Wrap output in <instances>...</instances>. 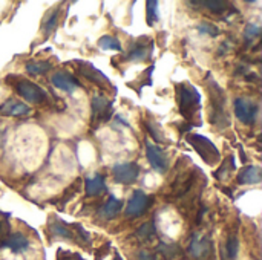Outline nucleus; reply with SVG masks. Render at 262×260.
<instances>
[{"instance_id":"8","label":"nucleus","mask_w":262,"mask_h":260,"mask_svg":"<svg viewBox=\"0 0 262 260\" xmlns=\"http://www.w3.org/2000/svg\"><path fill=\"white\" fill-rule=\"evenodd\" d=\"M149 204H150V198L144 192L135 190L134 195H132V198H130V201L127 202L126 215L127 216H132V218L140 216V215H143L147 210Z\"/></svg>"},{"instance_id":"11","label":"nucleus","mask_w":262,"mask_h":260,"mask_svg":"<svg viewBox=\"0 0 262 260\" xmlns=\"http://www.w3.org/2000/svg\"><path fill=\"white\" fill-rule=\"evenodd\" d=\"M52 83L55 87H58L60 90H64V92H74L78 86V83L75 81V78L64 72V70H58L52 75Z\"/></svg>"},{"instance_id":"24","label":"nucleus","mask_w":262,"mask_h":260,"mask_svg":"<svg viewBox=\"0 0 262 260\" xmlns=\"http://www.w3.org/2000/svg\"><path fill=\"white\" fill-rule=\"evenodd\" d=\"M196 28H198V31H200L201 34H207V35H212V37H215V35L220 34V29H218L213 23H209V21H203V23H200Z\"/></svg>"},{"instance_id":"4","label":"nucleus","mask_w":262,"mask_h":260,"mask_svg":"<svg viewBox=\"0 0 262 260\" xmlns=\"http://www.w3.org/2000/svg\"><path fill=\"white\" fill-rule=\"evenodd\" d=\"M189 254L193 260H210L213 254V242L203 233H195L189 244Z\"/></svg>"},{"instance_id":"6","label":"nucleus","mask_w":262,"mask_h":260,"mask_svg":"<svg viewBox=\"0 0 262 260\" xmlns=\"http://www.w3.org/2000/svg\"><path fill=\"white\" fill-rule=\"evenodd\" d=\"M114 178L117 182L120 184H132L137 181L138 175H140V167L135 162H123V164H117L112 169Z\"/></svg>"},{"instance_id":"25","label":"nucleus","mask_w":262,"mask_h":260,"mask_svg":"<svg viewBox=\"0 0 262 260\" xmlns=\"http://www.w3.org/2000/svg\"><path fill=\"white\" fill-rule=\"evenodd\" d=\"M52 233L55 234V236H61V238H68V239H72L74 236H72V233H71V230L69 228H66V225H63L61 222H55L54 225H52Z\"/></svg>"},{"instance_id":"21","label":"nucleus","mask_w":262,"mask_h":260,"mask_svg":"<svg viewBox=\"0 0 262 260\" xmlns=\"http://www.w3.org/2000/svg\"><path fill=\"white\" fill-rule=\"evenodd\" d=\"M155 236V225L154 222H146L140 227V230L137 231V238L140 241H150Z\"/></svg>"},{"instance_id":"1","label":"nucleus","mask_w":262,"mask_h":260,"mask_svg":"<svg viewBox=\"0 0 262 260\" xmlns=\"http://www.w3.org/2000/svg\"><path fill=\"white\" fill-rule=\"evenodd\" d=\"M210 89H212V124L216 127H226L229 124V115L226 112V98L223 93V89L216 84L215 80H210Z\"/></svg>"},{"instance_id":"12","label":"nucleus","mask_w":262,"mask_h":260,"mask_svg":"<svg viewBox=\"0 0 262 260\" xmlns=\"http://www.w3.org/2000/svg\"><path fill=\"white\" fill-rule=\"evenodd\" d=\"M261 182V169L258 166H249L243 169L238 175V184L241 185H252Z\"/></svg>"},{"instance_id":"22","label":"nucleus","mask_w":262,"mask_h":260,"mask_svg":"<svg viewBox=\"0 0 262 260\" xmlns=\"http://www.w3.org/2000/svg\"><path fill=\"white\" fill-rule=\"evenodd\" d=\"M158 251L166 257V259H177L178 256H181V251L177 245H169V244H160L158 245Z\"/></svg>"},{"instance_id":"15","label":"nucleus","mask_w":262,"mask_h":260,"mask_svg":"<svg viewBox=\"0 0 262 260\" xmlns=\"http://www.w3.org/2000/svg\"><path fill=\"white\" fill-rule=\"evenodd\" d=\"M106 190L107 188H106L103 176L94 175V176H89L86 179V195L88 196H98V195L104 193Z\"/></svg>"},{"instance_id":"2","label":"nucleus","mask_w":262,"mask_h":260,"mask_svg":"<svg viewBox=\"0 0 262 260\" xmlns=\"http://www.w3.org/2000/svg\"><path fill=\"white\" fill-rule=\"evenodd\" d=\"M187 141L190 143V146L196 150V153L210 166L216 164L220 161V150L215 147V144L207 139L206 136H201V135H189L187 136Z\"/></svg>"},{"instance_id":"31","label":"nucleus","mask_w":262,"mask_h":260,"mask_svg":"<svg viewBox=\"0 0 262 260\" xmlns=\"http://www.w3.org/2000/svg\"><path fill=\"white\" fill-rule=\"evenodd\" d=\"M5 231H6V228H5V222H0V236H2Z\"/></svg>"},{"instance_id":"28","label":"nucleus","mask_w":262,"mask_h":260,"mask_svg":"<svg viewBox=\"0 0 262 260\" xmlns=\"http://www.w3.org/2000/svg\"><path fill=\"white\" fill-rule=\"evenodd\" d=\"M57 18H58V11H54V12L51 14V18L45 21L46 34H51V32H52V29H54V28H55V25H57Z\"/></svg>"},{"instance_id":"18","label":"nucleus","mask_w":262,"mask_h":260,"mask_svg":"<svg viewBox=\"0 0 262 260\" xmlns=\"http://www.w3.org/2000/svg\"><path fill=\"white\" fill-rule=\"evenodd\" d=\"M190 5H200V6H204L207 8L209 11L215 12V14H220V12H224L227 9V3L223 2V0H203V2H190Z\"/></svg>"},{"instance_id":"29","label":"nucleus","mask_w":262,"mask_h":260,"mask_svg":"<svg viewBox=\"0 0 262 260\" xmlns=\"http://www.w3.org/2000/svg\"><path fill=\"white\" fill-rule=\"evenodd\" d=\"M259 32H261V28L256 26V25H249V26L246 28V37L250 38V40L255 38V37H258Z\"/></svg>"},{"instance_id":"26","label":"nucleus","mask_w":262,"mask_h":260,"mask_svg":"<svg viewBox=\"0 0 262 260\" xmlns=\"http://www.w3.org/2000/svg\"><path fill=\"white\" fill-rule=\"evenodd\" d=\"M158 3L157 2H147V20H149V25H154L157 20H158Z\"/></svg>"},{"instance_id":"5","label":"nucleus","mask_w":262,"mask_h":260,"mask_svg":"<svg viewBox=\"0 0 262 260\" xmlns=\"http://www.w3.org/2000/svg\"><path fill=\"white\" fill-rule=\"evenodd\" d=\"M235 113L238 120L244 124H255L258 115V106L246 98L235 100Z\"/></svg>"},{"instance_id":"23","label":"nucleus","mask_w":262,"mask_h":260,"mask_svg":"<svg viewBox=\"0 0 262 260\" xmlns=\"http://www.w3.org/2000/svg\"><path fill=\"white\" fill-rule=\"evenodd\" d=\"M226 250H227V254H229V257H230V259L232 260L236 259V256H238V250H239V242H238V238H236V236L229 238L227 245H226Z\"/></svg>"},{"instance_id":"16","label":"nucleus","mask_w":262,"mask_h":260,"mask_svg":"<svg viewBox=\"0 0 262 260\" xmlns=\"http://www.w3.org/2000/svg\"><path fill=\"white\" fill-rule=\"evenodd\" d=\"M2 113L5 115H11V116H20V115H26L29 112V107L23 103H18V101H8L6 104H3V107L0 109Z\"/></svg>"},{"instance_id":"14","label":"nucleus","mask_w":262,"mask_h":260,"mask_svg":"<svg viewBox=\"0 0 262 260\" xmlns=\"http://www.w3.org/2000/svg\"><path fill=\"white\" fill-rule=\"evenodd\" d=\"M3 245L6 248H9L14 253H21L25 250H28L29 247V241L26 239V236H23L21 233H14L11 236H8L3 242Z\"/></svg>"},{"instance_id":"9","label":"nucleus","mask_w":262,"mask_h":260,"mask_svg":"<svg viewBox=\"0 0 262 260\" xmlns=\"http://www.w3.org/2000/svg\"><path fill=\"white\" fill-rule=\"evenodd\" d=\"M146 155H147V159H149L152 169H155L160 173H164L167 170V159H166V156L160 147H157L152 143H147L146 144Z\"/></svg>"},{"instance_id":"19","label":"nucleus","mask_w":262,"mask_h":260,"mask_svg":"<svg viewBox=\"0 0 262 260\" xmlns=\"http://www.w3.org/2000/svg\"><path fill=\"white\" fill-rule=\"evenodd\" d=\"M98 46L104 51H121V43L115 38V37H111V35H104L98 40Z\"/></svg>"},{"instance_id":"3","label":"nucleus","mask_w":262,"mask_h":260,"mask_svg":"<svg viewBox=\"0 0 262 260\" xmlns=\"http://www.w3.org/2000/svg\"><path fill=\"white\" fill-rule=\"evenodd\" d=\"M178 95H180V110L186 118L190 120L200 107L201 97L195 87L184 86V84L178 86Z\"/></svg>"},{"instance_id":"10","label":"nucleus","mask_w":262,"mask_h":260,"mask_svg":"<svg viewBox=\"0 0 262 260\" xmlns=\"http://www.w3.org/2000/svg\"><path fill=\"white\" fill-rule=\"evenodd\" d=\"M112 115V103L106 100L103 95H97L92 100V118L106 121Z\"/></svg>"},{"instance_id":"13","label":"nucleus","mask_w":262,"mask_h":260,"mask_svg":"<svg viewBox=\"0 0 262 260\" xmlns=\"http://www.w3.org/2000/svg\"><path fill=\"white\" fill-rule=\"evenodd\" d=\"M80 72H81L86 78H89L91 81H94V83H97V84H100V86H111L107 77H104V75H103L98 69H95L92 64L80 63Z\"/></svg>"},{"instance_id":"7","label":"nucleus","mask_w":262,"mask_h":260,"mask_svg":"<svg viewBox=\"0 0 262 260\" xmlns=\"http://www.w3.org/2000/svg\"><path fill=\"white\" fill-rule=\"evenodd\" d=\"M17 92L21 98H25L28 103H32V104H38L41 101H45L46 95H45V90L41 87H38L37 84L31 83V81H18L17 83Z\"/></svg>"},{"instance_id":"17","label":"nucleus","mask_w":262,"mask_h":260,"mask_svg":"<svg viewBox=\"0 0 262 260\" xmlns=\"http://www.w3.org/2000/svg\"><path fill=\"white\" fill-rule=\"evenodd\" d=\"M121 207H123V202H121L120 199H117L115 196H109V199H107V202H106V205H104V208H103L104 218L111 219V218L117 216V215L120 213Z\"/></svg>"},{"instance_id":"20","label":"nucleus","mask_w":262,"mask_h":260,"mask_svg":"<svg viewBox=\"0 0 262 260\" xmlns=\"http://www.w3.org/2000/svg\"><path fill=\"white\" fill-rule=\"evenodd\" d=\"M51 63L48 61H32L26 64V70L32 75H40V74H46L51 69Z\"/></svg>"},{"instance_id":"27","label":"nucleus","mask_w":262,"mask_h":260,"mask_svg":"<svg viewBox=\"0 0 262 260\" xmlns=\"http://www.w3.org/2000/svg\"><path fill=\"white\" fill-rule=\"evenodd\" d=\"M146 55H147V51L144 49V48H135L130 54H129V60L130 61H138V60H144L146 58Z\"/></svg>"},{"instance_id":"30","label":"nucleus","mask_w":262,"mask_h":260,"mask_svg":"<svg viewBox=\"0 0 262 260\" xmlns=\"http://www.w3.org/2000/svg\"><path fill=\"white\" fill-rule=\"evenodd\" d=\"M138 260H160L155 254L149 253V251H140L138 254Z\"/></svg>"}]
</instances>
